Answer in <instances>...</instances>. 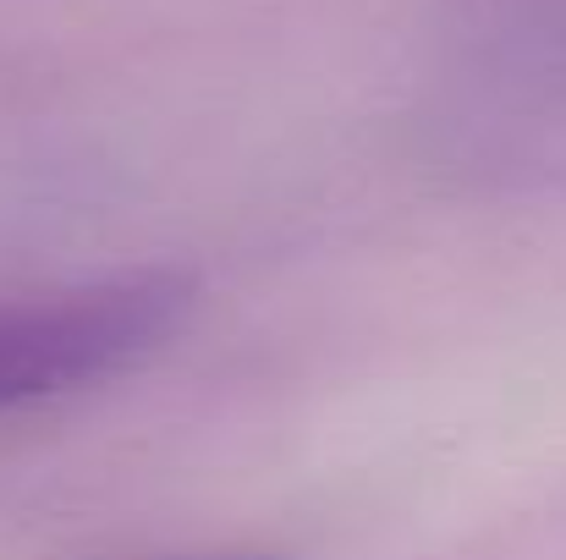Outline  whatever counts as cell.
Returning <instances> with one entry per match:
<instances>
[{
    "mask_svg": "<svg viewBox=\"0 0 566 560\" xmlns=\"http://www.w3.org/2000/svg\"><path fill=\"white\" fill-rule=\"evenodd\" d=\"M188 308L192 286L177 275H127L0 303V412L138 369L182 330Z\"/></svg>",
    "mask_w": 566,
    "mask_h": 560,
    "instance_id": "obj_1",
    "label": "cell"
}]
</instances>
